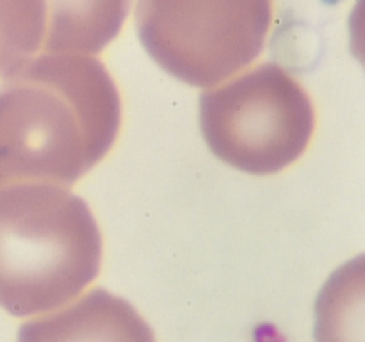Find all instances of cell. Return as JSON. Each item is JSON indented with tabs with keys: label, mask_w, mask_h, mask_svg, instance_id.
I'll use <instances>...</instances> for the list:
<instances>
[{
	"label": "cell",
	"mask_w": 365,
	"mask_h": 342,
	"mask_svg": "<svg viewBox=\"0 0 365 342\" xmlns=\"http://www.w3.org/2000/svg\"><path fill=\"white\" fill-rule=\"evenodd\" d=\"M120 93L98 59L41 53L0 84V189L71 185L113 148Z\"/></svg>",
	"instance_id": "cell-1"
},
{
	"label": "cell",
	"mask_w": 365,
	"mask_h": 342,
	"mask_svg": "<svg viewBox=\"0 0 365 342\" xmlns=\"http://www.w3.org/2000/svg\"><path fill=\"white\" fill-rule=\"evenodd\" d=\"M102 262V235L82 198L53 184L0 189V306L46 314L81 294Z\"/></svg>",
	"instance_id": "cell-2"
},
{
	"label": "cell",
	"mask_w": 365,
	"mask_h": 342,
	"mask_svg": "<svg viewBox=\"0 0 365 342\" xmlns=\"http://www.w3.org/2000/svg\"><path fill=\"white\" fill-rule=\"evenodd\" d=\"M314 121L303 86L274 63L259 64L200 96V128L210 152L250 175L291 166L309 146Z\"/></svg>",
	"instance_id": "cell-3"
},
{
	"label": "cell",
	"mask_w": 365,
	"mask_h": 342,
	"mask_svg": "<svg viewBox=\"0 0 365 342\" xmlns=\"http://www.w3.org/2000/svg\"><path fill=\"white\" fill-rule=\"evenodd\" d=\"M135 21L143 46L164 71L214 88L260 56L273 0H138Z\"/></svg>",
	"instance_id": "cell-4"
},
{
	"label": "cell",
	"mask_w": 365,
	"mask_h": 342,
	"mask_svg": "<svg viewBox=\"0 0 365 342\" xmlns=\"http://www.w3.org/2000/svg\"><path fill=\"white\" fill-rule=\"evenodd\" d=\"M16 342H155V337L127 299L93 289L68 309L21 324Z\"/></svg>",
	"instance_id": "cell-5"
},
{
	"label": "cell",
	"mask_w": 365,
	"mask_h": 342,
	"mask_svg": "<svg viewBox=\"0 0 365 342\" xmlns=\"http://www.w3.org/2000/svg\"><path fill=\"white\" fill-rule=\"evenodd\" d=\"M43 53H98L127 18L130 0H45Z\"/></svg>",
	"instance_id": "cell-6"
},
{
	"label": "cell",
	"mask_w": 365,
	"mask_h": 342,
	"mask_svg": "<svg viewBox=\"0 0 365 342\" xmlns=\"http://www.w3.org/2000/svg\"><path fill=\"white\" fill-rule=\"evenodd\" d=\"M316 342H365V256L339 267L316 299Z\"/></svg>",
	"instance_id": "cell-7"
},
{
	"label": "cell",
	"mask_w": 365,
	"mask_h": 342,
	"mask_svg": "<svg viewBox=\"0 0 365 342\" xmlns=\"http://www.w3.org/2000/svg\"><path fill=\"white\" fill-rule=\"evenodd\" d=\"M45 31V0H0V78L36 57Z\"/></svg>",
	"instance_id": "cell-8"
}]
</instances>
